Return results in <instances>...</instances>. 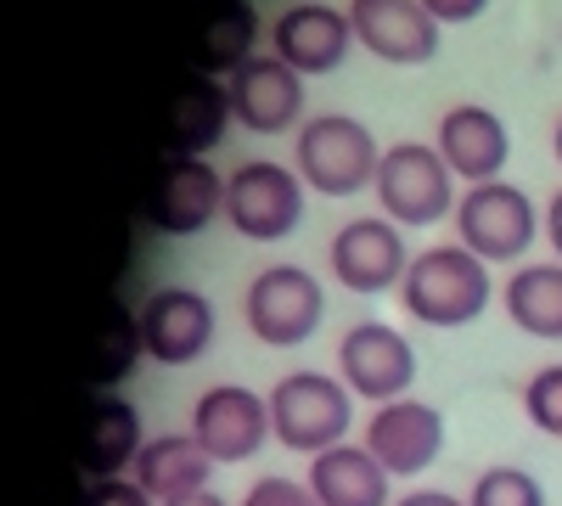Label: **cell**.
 <instances>
[{
  "label": "cell",
  "mask_w": 562,
  "mask_h": 506,
  "mask_svg": "<svg viewBox=\"0 0 562 506\" xmlns=\"http://www.w3.org/2000/svg\"><path fill=\"white\" fill-rule=\"evenodd\" d=\"M400 299H405V315H416L422 327H467V321H479L490 310L495 282H490V265L473 248L434 243L411 259Z\"/></svg>",
  "instance_id": "1"
},
{
  "label": "cell",
  "mask_w": 562,
  "mask_h": 506,
  "mask_svg": "<svg viewBox=\"0 0 562 506\" xmlns=\"http://www.w3.org/2000/svg\"><path fill=\"white\" fill-rule=\"evenodd\" d=\"M293 169L304 175V187L321 198H355L366 187H378L383 147L360 119L349 113H315L293 135Z\"/></svg>",
  "instance_id": "2"
},
{
  "label": "cell",
  "mask_w": 562,
  "mask_h": 506,
  "mask_svg": "<svg viewBox=\"0 0 562 506\" xmlns=\"http://www.w3.org/2000/svg\"><path fill=\"white\" fill-rule=\"evenodd\" d=\"M270 434L281 450H299V456H321L349 439L355 428V394L344 378H326V372H288L270 383Z\"/></svg>",
  "instance_id": "3"
},
{
  "label": "cell",
  "mask_w": 562,
  "mask_h": 506,
  "mask_svg": "<svg viewBox=\"0 0 562 506\" xmlns=\"http://www.w3.org/2000/svg\"><path fill=\"white\" fill-rule=\"evenodd\" d=\"M456 243L473 248L484 265H518L535 237H540V214L535 198L512 180H484V187H467L456 203Z\"/></svg>",
  "instance_id": "4"
},
{
  "label": "cell",
  "mask_w": 562,
  "mask_h": 506,
  "mask_svg": "<svg viewBox=\"0 0 562 506\" xmlns=\"http://www.w3.org/2000/svg\"><path fill=\"white\" fill-rule=\"evenodd\" d=\"M371 192L383 203V220H394V225H439L461 203L456 175H450V164L439 158L434 142L383 147V169H378V187Z\"/></svg>",
  "instance_id": "5"
},
{
  "label": "cell",
  "mask_w": 562,
  "mask_h": 506,
  "mask_svg": "<svg viewBox=\"0 0 562 506\" xmlns=\"http://www.w3.org/2000/svg\"><path fill=\"white\" fill-rule=\"evenodd\" d=\"M304 220V175L276 164V158H248L225 175V225L248 243H281Z\"/></svg>",
  "instance_id": "6"
},
{
  "label": "cell",
  "mask_w": 562,
  "mask_h": 506,
  "mask_svg": "<svg viewBox=\"0 0 562 506\" xmlns=\"http://www.w3.org/2000/svg\"><path fill=\"white\" fill-rule=\"evenodd\" d=\"M243 315L248 333L270 349H299L315 338L321 315H326V293L304 265H265L248 293H243Z\"/></svg>",
  "instance_id": "7"
},
{
  "label": "cell",
  "mask_w": 562,
  "mask_h": 506,
  "mask_svg": "<svg viewBox=\"0 0 562 506\" xmlns=\"http://www.w3.org/2000/svg\"><path fill=\"white\" fill-rule=\"evenodd\" d=\"M338 378L349 383L355 400H378V405L405 400L416 383V349L389 321H360L338 344Z\"/></svg>",
  "instance_id": "8"
},
{
  "label": "cell",
  "mask_w": 562,
  "mask_h": 506,
  "mask_svg": "<svg viewBox=\"0 0 562 506\" xmlns=\"http://www.w3.org/2000/svg\"><path fill=\"white\" fill-rule=\"evenodd\" d=\"M214 214H225V175L209 158L164 153L147 192V220L164 237H198Z\"/></svg>",
  "instance_id": "9"
},
{
  "label": "cell",
  "mask_w": 562,
  "mask_h": 506,
  "mask_svg": "<svg viewBox=\"0 0 562 506\" xmlns=\"http://www.w3.org/2000/svg\"><path fill=\"white\" fill-rule=\"evenodd\" d=\"M360 445L389 468V479H416L439 462L445 450V411L428 400H389L366 417Z\"/></svg>",
  "instance_id": "10"
},
{
  "label": "cell",
  "mask_w": 562,
  "mask_h": 506,
  "mask_svg": "<svg viewBox=\"0 0 562 506\" xmlns=\"http://www.w3.org/2000/svg\"><path fill=\"white\" fill-rule=\"evenodd\" d=\"M355 45L349 7H326V0H293L270 23V57H281L293 74H333Z\"/></svg>",
  "instance_id": "11"
},
{
  "label": "cell",
  "mask_w": 562,
  "mask_h": 506,
  "mask_svg": "<svg viewBox=\"0 0 562 506\" xmlns=\"http://www.w3.org/2000/svg\"><path fill=\"white\" fill-rule=\"evenodd\" d=\"M411 259L416 254H405V237H400L394 220H349V225H338L333 248H326L333 276L360 299H378V293L400 288Z\"/></svg>",
  "instance_id": "12"
},
{
  "label": "cell",
  "mask_w": 562,
  "mask_h": 506,
  "mask_svg": "<svg viewBox=\"0 0 562 506\" xmlns=\"http://www.w3.org/2000/svg\"><path fill=\"white\" fill-rule=\"evenodd\" d=\"M140 321V344L158 366H192L214 344V304L198 288H158L147 304L135 310Z\"/></svg>",
  "instance_id": "13"
},
{
  "label": "cell",
  "mask_w": 562,
  "mask_h": 506,
  "mask_svg": "<svg viewBox=\"0 0 562 506\" xmlns=\"http://www.w3.org/2000/svg\"><path fill=\"white\" fill-rule=\"evenodd\" d=\"M192 434L214 462H248V456L276 439L270 434V400L243 389V383H214L198 405H192Z\"/></svg>",
  "instance_id": "14"
},
{
  "label": "cell",
  "mask_w": 562,
  "mask_h": 506,
  "mask_svg": "<svg viewBox=\"0 0 562 506\" xmlns=\"http://www.w3.org/2000/svg\"><path fill=\"white\" fill-rule=\"evenodd\" d=\"M225 90H231V113H237V124L254 130V135H281V130H293L299 113H304V74H293L270 52L243 63L237 74L225 79Z\"/></svg>",
  "instance_id": "15"
},
{
  "label": "cell",
  "mask_w": 562,
  "mask_h": 506,
  "mask_svg": "<svg viewBox=\"0 0 562 506\" xmlns=\"http://www.w3.org/2000/svg\"><path fill=\"white\" fill-rule=\"evenodd\" d=\"M349 23L371 57L400 63V68L428 63L439 52V34H445L422 0H349Z\"/></svg>",
  "instance_id": "16"
},
{
  "label": "cell",
  "mask_w": 562,
  "mask_h": 506,
  "mask_svg": "<svg viewBox=\"0 0 562 506\" xmlns=\"http://www.w3.org/2000/svg\"><path fill=\"white\" fill-rule=\"evenodd\" d=\"M434 147H439V158L450 164L456 180L484 187V180H501V169L512 158V135H506L501 113H490L484 102H461L439 119Z\"/></svg>",
  "instance_id": "17"
},
{
  "label": "cell",
  "mask_w": 562,
  "mask_h": 506,
  "mask_svg": "<svg viewBox=\"0 0 562 506\" xmlns=\"http://www.w3.org/2000/svg\"><path fill=\"white\" fill-rule=\"evenodd\" d=\"M321 506H394V479L366 445H333L310 456V479Z\"/></svg>",
  "instance_id": "18"
},
{
  "label": "cell",
  "mask_w": 562,
  "mask_h": 506,
  "mask_svg": "<svg viewBox=\"0 0 562 506\" xmlns=\"http://www.w3.org/2000/svg\"><path fill=\"white\" fill-rule=\"evenodd\" d=\"M231 119H237V113H231V90L214 74H192L175 90V102H169V153L209 158L225 142Z\"/></svg>",
  "instance_id": "19"
},
{
  "label": "cell",
  "mask_w": 562,
  "mask_h": 506,
  "mask_svg": "<svg viewBox=\"0 0 562 506\" xmlns=\"http://www.w3.org/2000/svg\"><path fill=\"white\" fill-rule=\"evenodd\" d=\"M147 450V434H140V411L119 394H102L90 405V423H85V450H79V468L90 479H124V468H135V456Z\"/></svg>",
  "instance_id": "20"
},
{
  "label": "cell",
  "mask_w": 562,
  "mask_h": 506,
  "mask_svg": "<svg viewBox=\"0 0 562 506\" xmlns=\"http://www.w3.org/2000/svg\"><path fill=\"white\" fill-rule=\"evenodd\" d=\"M214 468H220V462L198 445V434H158V439H147V450L135 456V484L164 506V501H175V495L209 490V473H214Z\"/></svg>",
  "instance_id": "21"
},
{
  "label": "cell",
  "mask_w": 562,
  "mask_h": 506,
  "mask_svg": "<svg viewBox=\"0 0 562 506\" xmlns=\"http://www.w3.org/2000/svg\"><path fill=\"white\" fill-rule=\"evenodd\" d=\"M254 57H259V12H254V0H220V7L209 12V23L198 29V45H192L198 74L231 79Z\"/></svg>",
  "instance_id": "22"
},
{
  "label": "cell",
  "mask_w": 562,
  "mask_h": 506,
  "mask_svg": "<svg viewBox=\"0 0 562 506\" xmlns=\"http://www.w3.org/2000/svg\"><path fill=\"white\" fill-rule=\"evenodd\" d=\"M501 310L529 338L562 344V259L557 265H518L501 288Z\"/></svg>",
  "instance_id": "23"
},
{
  "label": "cell",
  "mask_w": 562,
  "mask_h": 506,
  "mask_svg": "<svg viewBox=\"0 0 562 506\" xmlns=\"http://www.w3.org/2000/svg\"><path fill=\"white\" fill-rule=\"evenodd\" d=\"M467 506H546V490H540L535 473L501 462V468H484V473H479Z\"/></svg>",
  "instance_id": "24"
},
{
  "label": "cell",
  "mask_w": 562,
  "mask_h": 506,
  "mask_svg": "<svg viewBox=\"0 0 562 506\" xmlns=\"http://www.w3.org/2000/svg\"><path fill=\"white\" fill-rule=\"evenodd\" d=\"M147 355V344H140V321L130 315V310H113V321H108V344H102V360H97V383L102 389H113V383H124L130 372H135V360Z\"/></svg>",
  "instance_id": "25"
},
{
  "label": "cell",
  "mask_w": 562,
  "mask_h": 506,
  "mask_svg": "<svg viewBox=\"0 0 562 506\" xmlns=\"http://www.w3.org/2000/svg\"><path fill=\"white\" fill-rule=\"evenodd\" d=\"M524 411L529 423L551 439H562V366H540V372L524 383Z\"/></svg>",
  "instance_id": "26"
},
{
  "label": "cell",
  "mask_w": 562,
  "mask_h": 506,
  "mask_svg": "<svg viewBox=\"0 0 562 506\" xmlns=\"http://www.w3.org/2000/svg\"><path fill=\"white\" fill-rule=\"evenodd\" d=\"M237 506H321V501H315V490L299 484V479H259Z\"/></svg>",
  "instance_id": "27"
},
{
  "label": "cell",
  "mask_w": 562,
  "mask_h": 506,
  "mask_svg": "<svg viewBox=\"0 0 562 506\" xmlns=\"http://www.w3.org/2000/svg\"><path fill=\"white\" fill-rule=\"evenodd\" d=\"M85 506H158L147 490H140L135 479H102L97 490H90V501Z\"/></svg>",
  "instance_id": "28"
},
{
  "label": "cell",
  "mask_w": 562,
  "mask_h": 506,
  "mask_svg": "<svg viewBox=\"0 0 562 506\" xmlns=\"http://www.w3.org/2000/svg\"><path fill=\"white\" fill-rule=\"evenodd\" d=\"M422 7H428V18H434L439 29H456V23H473V18H484L490 0H422Z\"/></svg>",
  "instance_id": "29"
},
{
  "label": "cell",
  "mask_w": 562,
  "mask_h": 506,
  "mask_svg": "<svg viewBox=\"0 0 562 506\" xmlns=\"http://www.w3.org/2000/svg\"><path fill=\"white\" fill-rule=\"evenodd\" d=\"M394 506H467V501L450 495V490H405Z\"/></svg>",
  "instance_id": "30"
},
{
  "label": "cell",
  "mask_w": 562,
  "mask_h": 506,
  "mask_svg": "<svg viewBox=\"0 0 562 506\" xmlns=\"http://www.w3.org/2000/svg\"><path fill=\"white\" fill-rule=\"evenodd\" d=\"M546 243L562 259V192H551V203H546Z\"/></svg>",
  "instance_id": "31"
},
{
  "label": "cell",
  "mask_w": 562,
  "mask_h": 506,
  "mask_svg": "<svg viewBox=\"0 0 562 506\" xmlns=\"http://www.w3.org/2000/svg\"><path fill=\"white\" fill-rule=\"evenodd\" d=\"M164 506H225V495H214V490H192V495H175V501H164Z\"/></svg>",
  "instance_id": "32"
},
{
  "label": "cell",
  "mask_w": 562,
  "mask_h": 506,
  "mask_svg": "<svg viewBox=\"0 0 562 506\" xmlns=\"http://www.w3.org/2000/svg\"><path fill=\"white\" fill-rule=\"evenodd\" d=\"M551 147H557V164H562V119H557V135H551Z\"/></svg>",
  "instance_id": "33"
}]
</instances>
